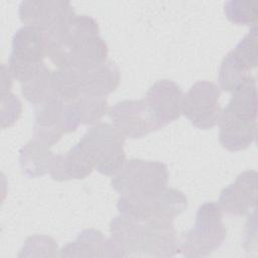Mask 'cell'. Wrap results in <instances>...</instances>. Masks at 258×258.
I'll use <instances>...</instances> for the list:
<instances>
[{
  "mask_svg": "<svg viewBox=\"0 0 258 258\" xmlns=\"http://www.w3.org/2000/svg\"><path fill=\"white\" fill-rule=\"evenodd\" d=\"M61 257H124L122 251L110 238L95 229L81 232L78 238L60 250Z\"/></svg>",
  "mask_w": 258,
  "mask_h": 258,
  "instance_id": "17",
  "label": "cell"
},
{
  "mask_svg": "<svg viewBox=\"0 0 258 258\" xmlns=\"http://www.w3.org/2000/svg\"><path fill=\"white\" fill-rule=\"evenodd\" d=\"M257 27L253 25L250 31L223 58L218 78L220 88L226 92H233L250 80L253 77L251 71L257 66Z\"/></svg>",
  "mask_w": 258,
  "mask_h": 258,
  "instance_id": "10",
  "label": "cell"
},
{
  "mask_svg": "<svg viewBox=\"0 0 258 258\" xmlns=\"http://www.w3.org/2000/svg\"><path fill=\"white\" fill-rule=\"evenodd\" d=\"M50 145L33 137L20 150L19 163L22 172L28 177H39L48 173L52 158Z\"/></svg>",
  "mask_w": 258,
  "mask_h": 258,
  "instance_id": "20",
  "label": "cell"
},
{
  "mask_svg": "<svg viewBox=\"0 0 258 258\" xmlns=\"http://www.w3.org/2000/svg\"><path fill=\"white\" fill-rule=\"evenodd\" d=\"M33 137L52 146L80 125L69 101L57 97L34 106Z\"/></svg>",
  "mask_w": 258,
  "mask_h": 258,
  "instance_id": "11",
  "label": "cell"
},
{
  "mask_svg": "<svg viewBox=\"0 0 258 258\" xmlns=\"http://www.w3.org/2000/svg\"><path fill=\"white\" fill-rule=\"evenodd\" d=\"M21 93L34 106L60 97L56 87L54 72L50 71L45 63L26 81L21 83Z\"/></svg>",
  "mask_w": 258,
  "mask_h": 258,
  "instance_id": "19",
  "label": "cell"
},
{
  "mask_svg": "<svg viewBox=\"0 0 258 258\" xmlns=\"http://www.w3.org/2000/svg\"><path fill=\"white\" fill-rule=\"evenodd\" d=\"M125 138L112 124L100 123L89 129L76 145L95 169L113 176L126 161Z\"/></svg>",
  "mask_w": 258,
  "mask_h": 258,
  "instance_id": "5",
  "label": "cell"
},
{
  "mask_svg": "<svg viewBox=\"0 0 258 258\" xmlns=\"http://www.w3.org/2000/svg\"><path fill=\"white\" fill-rule=\"evenodd\" d=\"M110 233L124 257H171L180 251L172 221H139L120 215L111 221Z\"/></svg>",
  "mask_w": 258,
  "mask_h": 258,
  "instance_id": "2",
  "label": "cell"
},
{
  "mask_svg": "<svg viewBox=\"0 0 258 258\" xmlns=\"http://www.w3.org/2000/svg\"><path fill=\"white\" fill-rule=\"evenodd\" d=\"M257 171L246 170L240 173L235 181L225 187L219 198L218 205L222 212L242 216L255 210L257 202Z\"/></svg>",
  "mask_w": 258,
  "mask_h": 258,
  "instance_id": "16",
  "label": "cell"
},
{
  "mask_svg": "<svg viewBox=\"0 0 258 258\" xmlns=\"http://www.w3.org/2000/svg\"><path fill=\"white\" fill-rule=\"evenodd\" d=\"M80 124L93 125L98 123L104 115L109 113L107 97L82 96L69 100Z\"/></svg>",
  "mask_w": 258,
  "mask_h": 258,
  "instance_id": "21",
  "label": "cell"
},
{
  "mask_svg": "<svg viewBox=\"0 0 258 258\" xmlns=\"http://www.w3.org/2000/svg\"><path fill=\"white\" fill-rule=\"evenodd\" d=\"M18 14L26 26L48 33L76 15L69 1L26 0L19 4Z\"/></svg>",
  "mask_w": 258,
  "mask_h": 258,
  "instance_id": "13",
  "label": "cell"
},
{
  "mask_svg": "<svg viewBox=\"0 0 258 258\" xmlns=\"http://www.w3.org/2000/svg\"><path fill=\"white\" fill-rule=\"evenodd\" d=\"M93 170L94 167L77 145L66 153L53 155L48 166L49 175L57 181L83 179L89 176Z\"/></svg>",
  "mask_w": 258,
  "mask_h": 258,
  "instance_id": "18",
  "label": "cell"
},
{
  "mask_svg": "<svg viewBox=\"0 0 258 258\" xmlns=\"http://www.w3.org/2000/svg\"><path fill=\"white\" fill-rule=\"evenodd\" d=\"M12 76L8 70V67L2 64L1 74V124L2 128L13 125L19 118L22 110L20 100L13 94L10 89L12 86Z\"/></svg>",
  "mask_w": 258,
  "mask_h": 258,
  "instance_id": "22",
  "label": "cell"
},
{
  "mask_svg": "<svg viewBox=\"0 0 258 258\" xmlns=\"http://www.w3.org/2000/svg\"><path fill=\"white\" fill-rule=\"evenodd\" d=\"M183 95L179 86L169 80L157 81L148 89L144 101L159 129L180 117Z\"/></svg>",
  "mask_w": 258,
  "mask_h": 258,
  "instance_id": "15",
  "label": "cell"
},
{
  "mask_svg": "<svg viewBox=\"0 0 258 258\" xmlns=\"http://www.w3.org/2000/svg\"><path fill=\"white\" fill-rule=\"evenodd\" d=\"M224 12L226 17L237 25H255L258 12L250 1L230 0L225 3Z\"/></svg>",
  "mask_w": 258,
  "mask_h": 258,
  "instance_id": "23",
  "label": "cell"
},
{
  "mask_svg": "<svg viewBox=\"0 0 258 258\" xmlns=\"http://www.w3.org/2000/svg\"><path fill=\"white\" fill-rule=\"evenodd\" d=\"M220 88L212 82L195 83L183 95V114L199 129H210L219 124L222 109L219 103Z\"/></svg>",
  "mask_w": 258,
  "mask_h": 258,
  "instance_id": "12",
  "label": "cell"
},
{
  "mask_svg": "<svg viewBox=\"0 0 258 258\" xmlns=\"http://www.w3.org/2000/svg\"><path fill=\"white\" fill-rule=\"evenodd\" d=\"M187 207L186 197L176 188L144 199L120 197L117 209L120 215L139 221H172Z\"/></svg>",
  "mask_w": 258,
  "mask_h": 258,
  "instance_id": "8",
  "label": "cell"
},
{
  "mask_svg": "<svg viewBox=\"0 0 258 258\" xmlns=\"http://www.w3.org/2000/svg\"><path fill=\"white\" fill-rule=\"evenodd\" d=\"M91 16L76 14L52 31L44 33L46 56L58 69H81L107 61L108 47Z\"/></svg>",
  "mask_w": 258,
  "mask_h": 258,
  "instance_id": "1",
  "label": "cell"
},
{
  "mask_svg": "<svg viewBox=\"0 0 258 258\" xmlns=\"http://www.w3.org/2000/svg\"><path fill=\"white\" fill-rule=\"evenodd\" d=\"M232 93L228 105L221 114L219 140L227 150L240 151L248 148L256 138V79L252 77Z\"/></svg>",
  "mask_w": 258,
  "mask_h": 258,
  "instance_id": "3",
  "label": "cell"
},
{
  "mask_svg": "<svg viewBox=\"0 0 258 258\" xmlns=\"http://www.w3.org/2000/svg\"><path fill=\"white\" fill-rule=\"evenodd\" d=\"M59 96L74 100L82 96L107 97L120 83V72L111 61L81 69H58L54 71Z\"/></svg>",
  "mask_w": 258,
  "mask_h": 258,
  "instance_id": "4",
  "label": "cell"
},
{
  "mask_svg": "<svg viewBox=\"0 0 258 258\" xmlns=\"http://www.w3.org/2000/svg\"><path fill=\"white\" fill-rule=\"evenodd\" d=\"M168 172L164 163L152 160H126L113 175L112 187L121 197L144 199L157 196L167 188Z\"/></svg>",
  "mask_w": 258,
  "mask_h": 258,
  "instance_id": "6",
  "label": "cell"
},
{
  "mask_svg": "<svg viewBox=\"0 0 258 258\" xmlns=\"http://www.w3.org/2000/svg\"><path fill=\"white\" fill-rule=\"evenodd\" d=\"M45 56L44 33L24 25L17 29L13 35L8 70L12 78L21 84L44 64Z\"/></svg>",
  "mask_w": 258,
  "mask_h": 258,
  "instance_id": "9",
  "label": "cell"
},
{
  "mask_svg": "<svg viewBox=\"0 0 258 258\" xmlns=\"http://www.w3.org/2000/svg\"><path fill=\"white\" fill-rule=\"evenodd\" d=\"M109 116L125 137L141 138L159 129L144 99L118 102L109 110Z\"/></svg>",
  "mask_w": 258,
  "mask_h": 258,
  "instance_id": "14",
  "label": "cell"
},
{
  "mask_svg": "<svg viewBox=\"0 0 258 258\" xmlns=\"http://www.w3.org/2000/svg\"><path fill=\"white\" fill-rule=\"evenodd\" d=\"M217 203L202 205L197 213L196 224L182 234L180 251L185 257H205L218 249L226 238L223 215Z\"/></svg>",
  "mask_w": 258,
  "mask_h": 258,
  "instance_id": "7",
  "label": "cell"
}]
</instances>
